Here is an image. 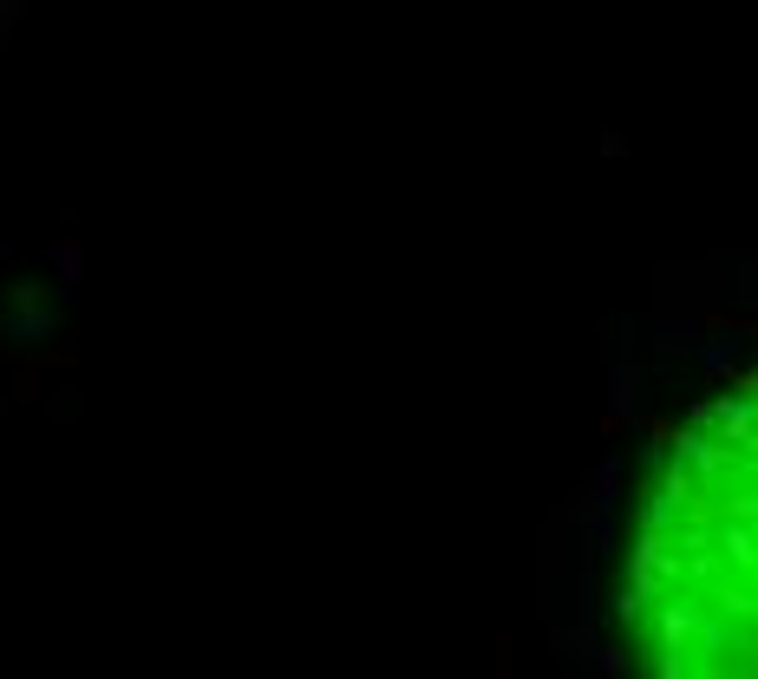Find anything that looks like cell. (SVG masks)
I'll use <instances>...</instances> for the list:
<instances>
[{"label": "cell", "instance_id": "6da1fadb", "mask_svg": "<svg viewBox=\"0 0 758 679\" xmlns=\"http://www.w3.org/2000/svg\"><path fill=\"white\" fill-rule=\"evenodd\" d=\"M634 412H641V366L634 360H614L602 380V432H621Z\"/></svg>", "mask_w": 758, "mask_h": 679}, {"label": "cell", "instance_id": "7a4b0ae2", "mask_svg": "<svg viewBox=\"0 0 758 679\" xmlns=\"http://www.w3.org/2000/svg\"><path fill=\"white\" fill-rule=\"evenodd\" d=\"M40 255H47V268H52L59 301H79V288H86V248H79V236H47Z\"/></svg>", "mask_w": 758, "mask_h": 679}, {"label": "cell", "instance_id": "3957f363", "mask_svg": "<svg viewBox=\"0 0 758 679\" xmlns=\"http://www.w3.org/2000/svg\"><path fill=\"white\" fill-rule=\"evenodd\" d=\"M595 647H602L595 628H569V621L550 628V653H557L562 667H582V673H589V667H595Z\"/></svg>", "mask_w": 758, "mask_h": 679}, {"label": "cell", "instance_id": "277c9868", "mask_svg": "<svg viewBox=\"0 0 758 679\" xmlns=\"http://www.w3.org/2000/svg\"><path fill=\"white\" fill-rule=\"evenodd\" d=\"M0 334L20 340V346H33V340H52V334H59V314H52V307H13Z\"/></svg>", "mask_w": 758, "mask_h": 679}, {"label": "cell", "instance_id": "5b68a950", "mask_svg": "<svg viewBox=\"0 0 758 679\" xmlns=\"http://www.w3.org/2000/svg\"><path fill=\"white\" fill-rule=\"evenodd\" d=\"M589 503H595V516H614V503H621V457H602V464H595Z\"/></svg>", "mask_w": 758, "mask_h": 679}, {"label": "cell", "instance_id": "8992f818", "mask_svg": "<svg viewBox=\"0 0 758 679\" xmlns=\"http://www.w3.org/2000/svg\"><path fill=\"white\" fill-rule=\"evenodd\" d=\"M40 392H47L40 366H27V373H13V380H7V398H13V412H33V405H40Z\"/></svg>", "mask_w": 758, "mask_h": 679}, {"label": "cell", "instance_id": "52a82bcc", "mask_svg": "<svg viewBox=\"0 0 758 679\" xmlns=\"http://www.w3.org/2000/svg\"><path fill=\"white\" fill-rule=\"evenodd\" d=\"M621 673H628V647L602 640V647H595V667H589V679H621Z\"/></svg>", "mask_w": 758, "mask_h": 679}, {"label": "cell", "instance_id": "ba28073f", "mask_svg": "<svg viewBox=\"0 0 758 679\" xmlns=\"http://www.w3.org/2000/svg\"><path fill=\"white\" fill-rule=\"evenodd\" d=\"M52 282H20V288H13V301H20V307H52Z\"/></svg>", "mask_w": 758, "mask_h": 679}, {"label": "cell", "instance_id": "9c48e42d", "mask_svg": "<svg viewBox=\"0 0 758 679\" xmlns=\"http://www.w3.org/2000/svg\"><path fill=\"white\" fill-rule=\"evenodd\" d=\"M660 628H667V647H680V640H687V628H693V614H687V608H667V621H660Z\"/></svg>", "mask_w": 758, "mask_h": 679}, {"label": "cell", "instance_id": "30bf717a", "mask_svg": "<svg viewBox=\"0 0 758 679\" xmlns=\"http://www.w3.org/2000/svg\"><path fill=\"white\" fill-rule=\"evenodd\" d=\"M498 679H516V633L498 640Z\"/></svg>", "mask_w": 758, "mask_h": 679}, {"label": "cell", "instance_id": "8fae6325", "mask_svg": "<svg viewBox=\"0 0 758 679\" xmlns=\"http://www.w3.org/2000/svg\"><path fill=\"white\" fill-rule=\"evenodd\" d=\"M641 601H648L641 588H621V594H614V614H621V621H634V614H641Z\"/></svg>", "mask_w": 758, "mask_h": 679}, {"label": "cell", "instance_id": "7c38bea8", "mask_svg": "<svg viewBox=\"0 0 758 679\" xmlns=\"http://www.w3.org/2000/svg\"><path fill=\"white\" fill-rule=\"evenodd\" d=\"M13 27H20V0H0V47L13 40Z\"/></svg>", "mask_w": 758, "mask_h": 679}, {"label": "cell", "instance_id": "4fadbf2b", "mask_svg": "<svg viewBox=\"0 0 758 679\" xmlns=\"http://www.w3.org/2000/svg\"><path fill=\"white\" fill-rule=\"evenodd\" d=\"M7 255H13V243H7V236H0V268H7Z\"/></svg>", "mask_w": 758, "mask_h": 679}, {"label": "cell", "instance_id": "5bb4252c", "mask_svg": "<svg viewBox=\"0 0 758 679\" xmlns=\"http://www.w3.org/2000/svg\"><path fill=\"white\" fill-rule=\"evenodd\" d=\"M575 679H589V673H575Z\"/></svg>", "mask_w": 758, "mask_h": 679}]
</instances>
